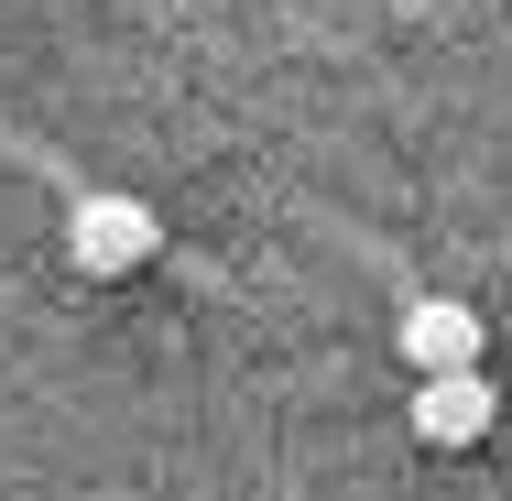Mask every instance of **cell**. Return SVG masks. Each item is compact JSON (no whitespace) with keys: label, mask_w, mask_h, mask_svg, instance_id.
I'll use <instances>...</instances> for the list:
<instances>
[{"label":"cell","mask_w":512,"mask_h":501,"mask_svg":"<svg viewBox=\"0 0 512 501\" xmlns=\"http://www.w3.org/2000/svg\"><path fill=\"white\" fill-rule=\"evenodd\" d=\"M153 251H164V218L142 197H77V218H66V262L77 273L109 284V273H142Z\"/></svg>","instance_id":"obj_1"},{"label":"cell","mask_w":512,"mask_h":501,"mask_svg":"<svg viewBox=\"0 0 512 501\" xmlns=\"http://www.w3.org/2000/svg\"><path fill=\"white\" fill-rule=\"evenodd\" d=\"M502 425V393H491V371H414V436L425 447H480Z\"/></svg>","instance_id":"obj_2"},{"label":"cell","mask_w":512,"mask_h":501,"mask_svg":"<svg viewBox=\"0 0 512 501\" xmlns=\"http://www.w3.org/2000/svg\"><path fill=\"white\" fill-rule=\"evenodd\" d=\"M393 338H404V360H414V371H480V349H491L480 305H458V295H414Z\"/></svg>","instance_id":"obj_3"}]
</instances>
